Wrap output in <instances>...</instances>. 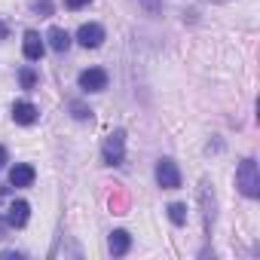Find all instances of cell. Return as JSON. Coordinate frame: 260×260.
<instances>
[{"mask_svg":"<svg viewBox=\"0 0 260 260\" xmlns=\"http://www.w3.org/2000/svg\"><path fill=\"white\" fill-rule=\"evenodd\" d=\"M77 43H80L83 49H98V46L104 43V28H101L98 22H86V25H80V31H77Z\"/></svg>","mask_w":260,"mask_h":260,"instance_id":"5","label":"cell"},{"mask_svg":"<svg viewBox=\"0 0 260 260\" xmlns=\"http://www.w3.org/2000/svg\"><path fill=\"white\" fill-rule=\"evenodd\" d=\"M0 239H7V217H0Z\"/></svg>","mask_w":260,"mask_h":260,"instance_id":"21","label":"cell"},{"mask_svg":"<svg viewBox=\"0 0 260 260\" xmlns=\"http://www.w3.org/2000/svg\"><path fill=\"white\" fill-rule=\"evenodd\" d=\"M19 83H22V89L31 92V89L37 86V71H34V68H22V71H19Z\"/></svg>","mask_w":260,"mask_h":260,"instance_id":"14","label":"cell"},{"mask_svg":"<svg viewBox=\"0 0 260 260\" xmlns=\"http://www.w3.org/2000/svg\"><path fill=\"white\" fill-rule=\"evenodd\" d=\"M28 217H31V205H28L25 199H16V202L7 208V226L22 230V226L28 223Z\"/></svg>","mask_w":260,"mask_h":260,"instance_id":"7","label":"cell"},{"mask_svg":"<svg viewBox=\"0 0 260 260\" xmlns=\"http://www.w3.org/2000/svg\"><path fill=\"white\" fill-rule=\"evenodd\" d=\"M156 184L162 187V190H178L181 187V169H178V162L175 159H159L156 162Z\"/></svg>","mask_w":260,"mask_h":260,"instance_id":"3","label":"cell"},{"mask_svg":"<svg viewBox=\"0 0 260 260\" xmlns=\"http://www.w3.org/2000/svg\"><path fill=\"white\" fill-rule=\"evenodd\" d=\"M92 0H64V7L68 10H83V7H89Z\"/></svg>","mask_w":260,"mask_h":260,"instance_id":"18","label":"cell"},{"mask_svg":"<svg viewBox=\"0 0 260 260\" xmlns=\"http://www.w3.org/2000/svg\"><path fill=\"white\" fill-rule=\"evenodd\" d=\"M31 10L40 13V19H49L52 16V4H49V0H31Z\"/></svg>","mask_w":260,"mask_h":260,"instance_id":"15","label":"cell"},{"mask_svg":"<svg viewBox=\"0 0 260 260\" xmlns=\"http://www.w3.org/2000/svg\"><path fill=\"white\" fill-rule=\"evenodd\" d=\"M71 113H74V119H92V110L80 101H71Z\"/></svg>","mask_w":260,"mask_h":260,"instance_id":"16","label":"cell"},{"mask_svg":"<svg viewBox=\"0 0 260 260\" xmlns=\"http://www.w3.org/2000/svg\"><path fill=\"white\" fill-rule=\"evenodd\" d=\"M46 40H49V46H52L55 52H68V49H71V34H68L64 28H58V25H52V28H49Z\"/></svg>","mask_w":260,"mask_h":260,"instance_id":"11","label":"cell"},{"mask_svg":"<svg viewBox=\"0 0 260 260\" xmlns=\"http://www.w3.org/2000/svg\"><path fill=\"white\" fill-rule=\"evenodd\" d=\"M101 159H104V166H122V159H125V132L122 128H116V132H110L104 138Z\"/></svg>","mask_w":260,"mask_h":260,"instance_id":"2","label":"cell"},{"mask_svg":"<svg viewBox=\"0 0 260 260\" xmlns=\"http://www.w3.org/2000/svg\"><path fill=\"white\" fill-rule=\"evenodd\" d=\"M7 162H10V153H7V147H4V144H0V169H4Z\"/></svg>","mask_w":260,"mask_h":260,"instance_id":"20","label":"cell"},{"mask_svg":"<svg viewBox=\"0 0 260 260\" xmlns=\"http://www.w3.org/2000/svg\"><path fill=\"white\" fill-rule=\"evenodd\" d=\"M141 7L147 10V16H156L159 7H162V0H141Z\"/></svg>","mask_w":260,"mask_h":260,"instance_id":"17","label":"cell"},{"mask_svg":"<svg viewBox=\"0 0 260 260\" xmlns=\"http://www.w3.org/2000/svg\"><path fill=\"white\" fill-rule=\"evenodd\" d=\"M77 83L83 92H104L107 89V71L104 68H86V71H80Z\"/></svg>","mask_w":260,"mask_h":260,"instance_id":"4","label":"cell"},{"mask_svg":"<svg viewBox=\"0 0 260 260\" xmlns=\"http://www.w3.org/2000/svg\"><path fill=\"white\" fill-rule=\"evenodd\" d=\"M34 178H37V172H34V166H28V162H19V166L10 169V184H13V187H31Z\"/></svg>","mask_w":260,"mask_h":260,"instance_id":"9","label":"cell"},{"mask_svg":"<svg viewBox=\"0 0 260 260\" xmlns=\"http://www.w3.org/2000/svg\"><path fill=\"white\" fill-rule=\"evenodd\" d=\"M236 187L248 199H257L260 196V172H257V162L251 156L239 162V169H236Z\"/></svg>","mask_w":260,"mask_h":260,"instance_id":"1","label":"cell"},{"mask_svg":"<svg viewBox=\"0 0 260 260\" xmlns=\"http://www.w3.org/2000/svg\"><path fill=\"white\" fill-rule=\"evenodd\" d=\"M169 220H172L175 226H184V223H187V205H184V202H172V205H169Z\"/></svg>","mask_w":260,"mask_h":260,"instance_id":"13","label":"cell"},{"mask_svg":"<svg viewBox=\"0 0 260 260\" xmlns=\"http://www.w3.org/2000/svg\"><path fill=\"white\" fill-rule=\"evenodd\" d=\"M199 199H202V214H205V233H211V223H214V193L208 190V184H202L199 190Z\"/></svg>","mask_w":260,"mask_h":260,"instance_id":"12","label":"cell"},{"mask_svg":"<svg viewBox=\"0 0 260 260\" xmlns=\"http://www.w3.org/2000/svg\"><path fill=\"white\" fill-rule=\"evenodd\" d=\"M0 40H10V25L0 19Z\"/></svg>","mask_w":260,"mask_h":260,"instance_id":"19","label":"cell"},{"mask_svg":"<svg viewBox=\"0 0 260 260\" xmlns=\"http://www.w3.org/2000/svg\"><path fill=\"white\" fill-rule=\"evenodd\" d=\"M107 248H110V254H113V257H122L128 248H132V236H128L125 230H113V233H110V239H107Z\"/></svg>","mask_w":260,"mask_h":260,"instance_id":"10","label":"cell"},{"mask_svg":"<svg viewBox=\"0 0 260 260\" xmlns=\"http://www.w3.org/2000/svg\"><path fill=\"white\" fill-rule=\"evenodd\" d=\"M211 4H223V0H211Z\"/></svg>","mask_w":260,"mask_h":260,"instance_id":"22","label":"cell"},{"mask_svg":"<svg viewBox=\"0 0 260 260\" xmlns=\"http://www.w3.org/2000/svg\"><path fill=\"white\" fill-rule=\"evenodd\" d=\"M22 52H25V58H28V61H40V58H43V52H46V43H43V37H40L37 31H25Z\"/></svg>","mask_w":260,"mask_h":260,"instance_id":"6","label":"cell"},{"mask_svg":"<svg viewBox=\"0 0 260 260\" xmlns=\"http://www.w3.org/2000/svg\"><path fill=\"white\" fill-rule=\"evenodd\" d=\"M13 119H16L19 125H34V122L40 119V110H37L31 101H16V104H13Z\"/></svg>","mask_w":260,"mask_h":260,"instance_id":"8","label":"cell"}]
</instances>
